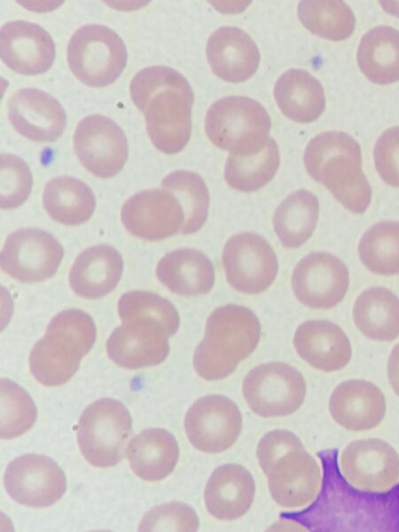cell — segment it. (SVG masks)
<instances>
[{
    "mask_svg": "<svg viewBox=\"0 0 399 532\" xmlns=\"http://www.w3.org/2000/svg\"><path fill=\"white\" fill-rule=\"evenodd\" d=\"M121 324L108 338L109 358L121 367L139 369L162 363L169 353L168 338L180 325L176 307L154 293L134 290L118 301Z\"/></svg>",
    "mask_w": 399,
    "mask_h": 532,
    "instance_id": "cell-1",
    "label": "cell"
},
{
    "mask_svg": "<svg viewBox=\"0 0 399 532\" xmlns=\"http://www.w3.org/2000/svg\"><path fill=\"white\" fill-rule=\"evenodd\" d=\"M129 92L154 146L167 154L182 151L191 137L194 103L186 78L168 66H149L133 77Z\"/></svg>",
    "mask_w": 399,
    "mask_h": 532,
    "instance_id": "cell-2",
    "label": "cell"
},
{
    "mask_svg": "<svg viewBox=\"0 0 399 532\" xmlns=\"http://www.w3.org/2000/svg\"><path fill=\"white\" fill-rule=\"evenodd\" d=\"M309 175L324 184L347 209L363 214L372 200V188L362 169L359 144L342 131H325L313 137L305 149Z\"/></svg>",
    "mask_w": 399,
    "mask_h": 532,
    "instance_id": "cell-3",
    "label": "cell"
},
{
    "mask_svg": "<svg viewBox=\"0 0 399 532\" xmlns=\"http://www.w3.org/2000/svg\"><path fill=\"white\" fill-rule=\"evenodd\" d=\"M260 337L261 324L250 309L233 303L216 308L193 355L197 374L208 381L228 377L254 351Z\"/></svg>",
    "mask_w": 399,
    "mask_h": 532,
    "instance_id": "cell-4",
    "label": "cell"
},
{
    "mask_svg": "<svg viewBox=\"0 0 399 532\" xmlns=\"http://www.w3.org/2000/svg\"><path fill=\"white\" fill-rule=\"evenodd\" d=\"M95 340V324L87 313L76 309L61 311L30 352L32 375L47 387L65 384L77 372Z\"/></svg>",
    "mask_w": 399,
    "mask_h": 532,
    "instance_id": "cell-5",
    "label": "cell"
},
{
    "mask_svg": "<svg viewBox=\"0 0 399 532\" xmlns=\"http://www.w3.org/2000/svg\"><path fill=\"white\" fill-rule=\"evenodd\" d=\"M270 117L258 101L230 96L213 103L207 111L205 130L209 140L230 153L245 154L262 150L268 143Z\"/></svg>",
    "mask_w": 399,
    "mask_h": 532,
    "instance_id": "cell-6",
    "label": "cell"
},
{
    "mask_svg": "<svg viewBox=\"0 0 399 532\" xmlns=\"http://www.w3.org/2000/svg\"><path fill=\"white\" fill-rule=\"evenodd\" d=\"M132 434V419L120 401L99 399L82 411L77 428V441L85 459L92 466H116L124 456Z\"/></svg>",
    "mask_w": 399,
    "mask_h": 532,
    "instance_id": "cell-7",
    "label": "cell"
},
{
    "mask_svg": "<svg viewBox=\"0 0 399 532\" xmlns=\"http://www.w3.org/2000/svg\"><path fill=\"white\" fill-rule=\"evenodd\" d=\"M127 61L126 46L113 29L98 24L80 27L67 46V62L74 76L92 87L113 83Z\"/></svg>",
    "mask_w": 399,
    "mask_h": 532,
    "instance_id": "cell-8",
    "label": "cell"
},
{
    "mask_svg": "<svg viewBox=\"0 0 399 532\" xmlns=\"http://www.w3.org/2000/svg\"><path fill=\"white\" fill-rule=\"evenodd\" d=\"M249 409L262 418L291 415L304 403L307 386L303 375L284 362H267L252 368L242 381Z\"/></svg>",
    "mask_w": 399,
    "mask_h": 532,
    "instance_id": "cell-9",
    "label": "cell"
},
{
    "mask_svg": "<svg viewBox=\"0 0 399 532\" xmlns=\"http://www.w3.org/2000/svg\"><path fill=\"white\" fill-rule=\"evenodd\" d=\"M226 279L235 290L257 294L274 282L278 262L270 244L252 232L232 235L222 254Z\"/></svg>",
    "mask_w": 399,
    "mask_h": 532,
    "instance_id": "cell-10",
    "label": "cell"
},
{
    "mask_svg": "<svg viewBox=\"0 0 399 532\" xmlns=\"http://www.w3.org/2000/svg\"><path fill=\"white\" fill-rule=\"evenodd\" d=\"M184 425L187 438L194 448L215 454L234 445L241 434L243 419L238 405L231 399L221 395H207L188 409Z\"/></svg>",
    "mask_w": 399,
    "mask_h": 532,
    "instance_id": "cell-11",
    "label": "cell"
},
{
    "mask_svg": "<svg viewBox=\"0 0 399 532\" xmlns=\"http://www.w3.org/2000/svg\"><path fill=\"white\" fill-rule=\"evenodd\" d=\"M63 254L62 246L50 233L38 229L19 230L5 240L1 267L20 282H41L55 274Z\"/></svg>",
    "mask_w": 399,
    "mask_h": 532,
    "instance_id": "cell-12",
    "label": "cell"
},
{
    "mask_svg": "<svg viewBox=\"0 0 399 532\" xmlns=\"http://www.w3.org/2000/svg\"><path fill=\"white\" fill-rule=\"evenodd\" d=\"M74 148L81 163L101 178L117 175L129 156L124 132L114 121L101 114L80 121L74 134Z\"/></svg>",
    "mask_w": 399,
    "mask_h": 532,
    "instance_id": "cell-13",
    "label": "cell"
},
{
    "mask_svg": "<svg viewBox=\"0 0 399 532\" xmlns=\"http://www.w3.org/2000/svg\"><path fill=\"white\" fill-rule=\"evenodd\" d=\"M292 288L297 300L316 309H328L339 304L349 286L346 264L327 252H312L296 264Z\"/></svg>",
    "mask_w": 399,
    "mask_h": 532,
    "instance_id": "cell-14",
    "label": "cell"
},
{
    "mask_svg": "<svg viewBox=\"0 0 399 532\" xmlns=\"http://www.w3.org/2000/svg\"><path fill=\"white\" fill-rule=\"evenodd\" d=\"M4 484L15 502L30 507H48L66 489V476L59 465L35 453L13 459L6 467Z\"/></svg>",
    "mask_w": 399,
    "mask_h": 532,
    "instance_id": "cell-15",
    "label": "cell"
},
{
    "mask_svg": "<svg viewBox=\"0 0 399 532\" xmlns=\"http://www.w3.org/2000/svg\"><path fill=\"white\" fill-rule=\"evenodd\" d=\"M339 465L346 480L364 491L384 492L399 482V455L381 439L351 442L341 451Z\"/></svg>",
    "mask_w": 399,
    "mask_h": 532,
    "instance_id": "cell-16",
    "label": "cell"
},
{
    "mask_svg": "<svg viewBox=\"0 0 399 532\" xmlns=\"http://www.w3.org/2000/svg\"><path fill=\"white\" fill-rule=\"evenodd\" d=\"M121 217L132 235L157 241L181 232L185 215L177 197L161 187L130 197L121 207Z\"/></svg>",
    "mask_w": 399,
    "mask_h": 532,
    "instance_id": "cell-17",
    "label": "cell"
},
{
    "mask_svg": "<svg viewBox=\"0 0 399 532\" xmlns=\"http://www.w3.org/2000/svg\"><path fill=\"white\" fill-rule=\"evenodd\" d=\"M265 475L272 499L286 509L308 506L318 494L322 482L319 463L305 449L288 453Z\"/></svg>",
    "mask_w": 399,
    "mask_h": 532,
    "instance_id": "cell-18",
    "label": "cell"
},
{
    "mask_svg": "<svg viewBox=\"0 0 399 532\" xmlns=\"http://www.w3.org/2000/svg\"><path fill=\"white\" fill-rule=\"evenodd\" d=\"M8 117L23 137L36 142H53L63 133L66 117L60 103L49 93L20 89L8 99Z\"/></svg>",
    "mask_w": 399,
    "mask_h": 532,
    "instance_id": "cell-19",
    "label": "cell"
},
{
    "mask_svg": "<svg viewBox=\"0 0 399 532\" xmlns=\"http://www.w3.org/2000/svg\"><path fill=\"white\" fill-rule=\"evenodd\" d=\"M0 39L2 60L19 74H42L53 63V40L38 24L20 20L9 21L2 27Z\"/></svg>",
    "mask_w": 399,
    "mask_h": 532,
    "instance_id": "cell-20",
    "label": "cell"
},
{
    "mask_svg": "<svg viewBox=\"0 0 399 532\" xmlns=\"http://www.w3.org/2000/svg\"><path fill=\"white\" fill-rule=\"evenodd\" d=\"M329 412L340 426L353 432L376 427L385 418V395L364 379H348L335 387L329 398Z\"/></svg>",
    "mask_w": 399,
    "mask_h": 532,
    "instance_id": "cell-21",
    "label": "cell"
},
{
    "mask_svg": "<svg viewBox=\"0 0 399 532\" xmlns=\"http://www.w3.org/2000/svg\"><path fill=\"white\" fill-rule=\"evenodd\" d=\"M293 341L303 361L325 372L340 371L351 359L348 336L338 325L328 320L303 322L297 327Z\"/></svg>",
    "mask_w": 399,
    "mask_h": 532,
    "instance_id": "cell-22",
    "label": "cell"
},
{
    "mask_svg": "<svg viewBox=\"0 0 399 532\" xmlns=\"http://www.w3.org/2000/svg\"><path fill=\"white\" fill-rule=\"evenodd\" d=\"M255 495V482L251 473L239 464L217 466L209 476L204 489L207 512L221 520H234L251 508Z\"/></svg>",
    "mask_w": 399,
    "mask_h": 532,
    "instance_id": "cell-23",
    "label": "cell"
},
{
    "mask_svg": "<svg viewBox=\"0 0 399 532\" xmlns=\"http://www.w3.org/2000/svg\"><path fill=\"white\" fill-rule=\"evenodd\" d=\"M207 58L213 73L223 81L241 82L257 70L260 52L245 31L236 27H221L207 43Z\"/></svg>",
    "mask_w": 399,
    "mask_h": 532,
    "instance_id": "cell-24",
    "label": "cell"
},
{
    "mask_svg": "<svg viewBox=\"0 0 399 532\" xmlns=\"http://www.w3.org/2000/svg\"><path fill=\"white\" fill-rule=\"evenodd\" d=\"M122 267V258L113 247L106 245L89 247L78 255L70 270V286L82 298H101L115 288Z\"/></svg>",
    "mask_w": 399,
    "mask_h": 532,
    "instance_id": "cell-25",
    "label": "cell"
},
{
    "mask_svg": "<svg viewBox=\"0 0 399 532\" xmlns=\"http://www.w3.org/2000/svg\"><path fill=\"white\" fill-rule=\"evenodd\" d=\"M155 272L168 290L179 295L205 294L215 285L212 262L195 249L183 248L168 253L158 262Z\"/></svg>",
    "mask_w": 399,
    "mask_h": 532,
    "instance_id": "cell-26",
    "label": "cell"
},
{
    "mask_svg": "<svg viewBox=\"0 0 399 532\" xmlns=\"http://www.w3.org/2000/svg\"><path fill=\"white\" fill-rule=\"evenodd\" d=\"M130 468L148 481L165 479L175 469L179 446L175 436L162 428H147L130 442L127 449Z\"/></svg>",
    "mask_w": 399,
    "mask_h": 532,
    "instance_id": "cell-27",
    "label": "cell"
},
{
    "mask_svg": "<svg viewBox=\"0 0 399 532\" xmlns=\"http://www.w3.org/2000/svg\"><path fill=\"white\" fill-rule=\"evenodd\" d=\"M273 92L281 112L296 122L314 121L325 106L322 84L302 69L291 68L283 73L276 82Z\"/></svg>",
    "mask_w": 399,
    "mask_h": 532,
    "instance_id": "cell-28",
    "label": "cell"
},
{
    "mask_svg": "<svg viewBox=\"0 0 399 532\" xmlns=\"http://www.w3.org/2000/svg\"><path fill=\"white\" fill-rule=\"evenodd\" d=\"M353 320L369 339L391 342L399 336V298L383 286L369 287L354 303Z\"/></svg>",
    "mask_w": 399,
    "mask_h": 532,
    "instance_id": "cell-29",
    "label": "cell"
},
{
    "mask_svg": "<svg viewBox=\"0 0 399 532\" xmlns=\"http://www.w3.org/2000/svg\"><path fill=\"white\" fill-rule=\"evenodd\" d=\"M357 62L372 82L389 84L399 80V31L388 26L369 30L361 39Z\"/></svg>",
    "mask_w": 399,
    "mask_h": 532,
    "instance_id": "cell-30",
    "label": "cell"
},
{
    "mask_svg": "<svg viewBox=\"0 0 399 532\" xmlns=\"http://www.w3.org/2000/svg\"><path fill=\"white\" fill-rule=\"evenodd\" d=\"M43 203L49 215L56 222L77 225L91 217L96 207V199L85 183L74 177L63 176L46 184Z\"/></svg>",
    "mask_w": 399,
    "mask_h": 532,
    "instance_id": "cell-31",
    "label": "cell"
},
{
    "mask_svg": "<svg viewBox=\"0 0 399 532\" xmlns=\"http://www.w3.org/2000/svg\"><path fill=\"white\" fill-rule=\"evenodd\" d=\"M319 216V201L306 189L289 194L273 215L274 231L288 248L302 246L312 235Z\"/></svg>",
    "mask_w": 399,
    "mask_h": 532,
    "instance_id": "cell-32",
    "label": "cell"
},
{
    "mask_svg": "<svg viewBox=\"0 0 399 532\" xmlns=\"http://www.w3.org/2000/svg\"><path fill=\"white\" fill-rule=\"evenodd\" d=\"M279 166V151L270 137L260 151L245 154L230 153L224 167V179L233 189L249 192L266 185Z\"/></svg>",
    "mask_w": 399,
    "mask_h": 532,
    "instance_id": "cell-33",
    "label": "cell"
},
{
    "mask_svg": "<svg viewBox=\"0 0 399 532\" xmlns=\"http://www.w3.org/2000/svg\"><path fill=\"white\" fill-rule=\"evenodd\" d=\"M358 254L374 274H399V222L381 221L368 228L359 241Z\"/></svg>",
    "mask_w": 399,
    "mask_h": 532,
    "instance_id": "cell-34",
    "label": "cell"
},
{
    "mask_svg": "<svg viewBox=\"0 0 399 532\" xmlns=\"http://www.w3.org/2000/svg\"><path fill=\"white\" fill-rule=\"evenodd\" d=\"M297 14L311 33L332 41L347 39L356 25L353 12L342 1L304 0L300 2Z\"/></svg>",
    "mask_w": 399,
    "mask_h": 532,
    "instance_id": "cell-35",
    "label": "cell"
},
{
    "mask_svg": "<svg viewBox=\"0 0 399 532\" xmlns=\"http://www.w3.org/2000/svg\"><path fill=\"white\" fill-rule=\"evenodd\" d=\"M161 187L172 192L179 200L185 215L182 234H192L202 228L207 218L209 194L198 174L178 170L168 175Z\"/></svg>",
    "mask_w": 399,
    "mask_h": 532,
    "instance_id": "cell-36",
    "label": "cell"
},
{
    "mask_svg": "<svg viewBox=\"0 0 399 532\" xmlns=\"http://www.w3.org/2000/svg\"><path fill=\"white\" fill-rule=\"evenodd\" d=\"M37 410L30 395L18 384L1 379V437L12 439L29 430Z\"/></svg>",
    "mask_w": 399,
    "mask_h": 532,
    "instance_id": "cell-37",
    "label": "cell"
},
{
    "mask_svg": "<svg viewBox=\"0 0 399 532\" xmlns=\"http://www.w3.org/2000/svg\"><path fill=\"white\" fill-rule=\"evenodd\" d=\"M32 175L27 164L12 153L1 154V207L15 208L28 198Z\"/></svg>",
    "mask_w": 399,
    "mask_h": 532,
    "instance_id": "cell-38",
    "label": "cell"
},
{
    "mask_svg": "<svg viewBox=\"0 0 399 532\" xmlns=\"http://www.w3.org/2000/svg\"><path fill=\"white\" fill-rule=\"evenodd\" d=\"M200 519L195 510L182 502L153 507L142 518L139 531H197Z\"/></svg>",
    "mask_w": 399,
    "mask_h": 532,
    "instance_id": "cell-39",
    "label": "cell"
},
{
    "mask_svg": "<svg viewBox=\"0 0 399 532\" xmlns=\"http://www.w3.org/2000/svg\"><path fill=\"white\" fill-rule=\"evenodd\" d=\"M300 438L286 429H275L266 433L259 441L256 456L264 474L288 453L304 450Z\"/></svg>",
    "mask_w": 399,
    "mask_h": 532,
    "instance_id": "cell-40",
    "label": "cell"
},
{
    "mask_svg": "<svg viewBox=\"0 0 399 532\" xmlns=\"http://www.w3.org/2000/svg\"><path fill=\"white\" fill-rule=\"evenodd\" d=\"M373 157L382 180L399 187V126L389 128L381 134L374 146Z\"/></svg>",
    "mask_w": 399,
    "mask_h": 532,
    "instance_id": "cell-41",
    "label": "cell"
},
{
    "mask_svg": "<svg viewBox=\"0 0 399 532\" xmlns=\"http://www.w3.org/2000/svg\"><path fill=\"white\" fill-rule=\"evenodd\" d=\"M387 373L393 391L399 397V343L393 348L389 355Z\"/></svg>",
    "mask_w": 399,
    "mask_h": 532,
    "instance_id": "cell-42",
    "label": "cell"
}]
</instances>
